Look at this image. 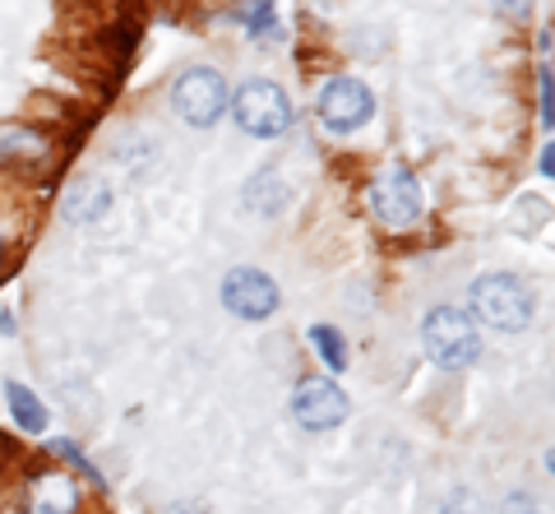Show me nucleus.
Segmentation results:
<instances>
[{"mask_svg":"<svg viewBox=\"0 0 555 514\" xmlns=\"http://www.w3.org/2000/svg\"><path fill=\"white\" fill-rule=\"evenodd\" d=\"M467 297H473V316L500 334H524L532 324V293L514 273H481Z\"/></svg>","mask_w":555,"mask_h":514,"instance_id":"2","label":"nucleus"},{"mask_svg":"<svg viewBox=\"0 0 555 514\" xmlns=\"http://www.w3.org/2000/svg\"><path fill=\"white\" fill-rule=\"evenodd\" d=\"M371 214L385 228H412L422 218V181L408 167H389L371 181Z\"/></svg>","mask_w":555,"mask_h":514,"instance_id":"6","label":"nucleus"},{"mask_svg":"<svg viewBox=\"0 0 555 514\" xmlns=\"http://www.w3.org/2000/svg\"><path fill=\"white\" fill-rule=\"evenodd\" d=\"M422 348L440 371H467L481 357L477 320L459 311V306H436L422 320Z\"/></svg>","mask_w":555,"mask_h":514,"instance_id":"1","label":"nucleus"},{"mask_svg":"<svg viewBox=\"0 0 555 514\" xmlns=\"http://www.w3.org/2000/svg\"><path fill=\"white\" fill-rule=\"evenodd\" d=\"M283 200H287V191H283V177H278V171H259V177L246 185V209L259 218H273L283 209Z\"/></svg>","mask_w":555,"mask_h":514,"instance_id":"13","label":"nucleus"},{"mask_svg":"<svg viewBox=\"0 0 555 514\" xmlns=\"http://www.w3.org/2000/svg\"><path fill=\"white\" fill-rule=\"evenodd\" d=\"M375 116V93L352 75H338L324 83L320 93V121L334 134H357Z\"/></svg>","mask_w":555,"mask_h":514,"instance_id":"5","label":"nucleus"},{"mask_svg":"<svg viewBox=\"0 0 555 514\" xmlns=\"http://www.w3.org/2000/svg\"><path fill=\"white\" fill-rule=\"evenodd\" d=\"M75 510H79V487L65 473H42L33 483L28 514H75Z\"/></svg>","mask_w":555,"mask_h":514,"instance_id":"10","label":"nucleus"},{"mask_svg":"<svg viewBox=\"0 0 555 514\" xmlns=\"http://www.w3.org/2000/svg\"><path fill=\"white\" fill-rule=\"evenodd\" d=\"M232 116L255 140H278V134H287V126H292V98L278 89L273 79H250L236 89Z\"/></svg>","mask_w":555,"mask_h":514,"instance_id":"3","label":"nucleus"},{"mask_svg":"<svg viewBox=\"0 0 555 514\" xmlns=\"http://www.w3.org/2000/svg\"><path fill=\"white\" fill-rule=\"evenodd\" d=\"M310 348L324 357L328 371H343L347 367V343H343V334L334 330V324H310Z\"/></svg>","mask_w":555,"mask_h":514,"instance_id":"14","label":"nucleus"},{"mask_svg":"<svg viewBox=\"0 0 555 514\" xmlns=\"http://www.w3.org/2000/svg\"><path fill=\"white\" fill-rule=\"evenodd\" d=\"M0 260H5V236H0Z\"/></svg>","mask_w":555,"mask_h":514,"instance_id":"20","label":"nucleus"},{"mask_svg":"<svg viewBox=\"0 0 555 514\" xmlns=\"http://www.w3.org/2000/svg\"><path fill=\"white\" fill-rule=\"evenodd\" d=\"M440 514H486V510H481V501L473 491H449V501H444Z\"/></svg>","mask_w":555,"mask_h":514,"instance_id":"16","label":"nucleus"},{"mask_svg":"<svg viewBox=\"0 0 555 514\" xmlns=\"http://www.w3.org/2000/svg\"><path fill=\"white\" fill-rule=\"evenodd\" d=\"M278 301H283L278 283L255 265H241V269H232L228 279H222V306H228L232 316H241V320H269L278 311Z\"/></svg>","mask_w":555,"mask_h":514,"instance_id":"7","label":"nucleus"},{"mask_svg":"<svg viewBox=\"0 0 555 514\" xmlns=\"http://www.w3.org/2000/svg\"><path fill=\"white\" fill-rule=\"evenodd\" d=\"M241 24H246L259 42L283 38V28H278V20H273V0H246V5H241Z\"/></svg>","mask_w":555,"mask_h":514,"instance_id":"15","label":"nucleus"},{"mask_svg":"<svg viewBox=\"0 0 555 514\" xmlns=\"http://www.w3.org/2000/svg\"><path fill=\"white\" fill-rule=\"evenodd\" d=\"M347 394L324 381V375H310V381H301L297 389H292V417H297L306 432H328V426H338L347 417Z\"/></svg>","mask_w":555,"mask_h":514,"instance_id":"8","label":"nucleus"},{"mask_svg":"<svg viewBox=\"0 0 555 514\" xmlns=\"http://www.w3.org/2000/svg\"><path fill=\"white\" fill-rule=\"evenodd\" d=\"M107 209H112V185L107 181H79V185H69L65 200H61V214H65V222H75V228L102 222Z\"/></svg>","mask_w":555,"mask_h":514,"instance_id":"9","label":"nucleus"},{"mask_svg":"<svg viewBox=\"0 0 555 514\" xmlns=\"http://www.w3.org/2000/svg\"><path fill=\"white\" fill-rule=\"evenodd\" d=\"M537 89H542V112H537V116H542V126H551V70H546V65L537 70Z\"/></svg>","mask_w":555,"mask_h":514,"instance_id":"18","label":"nucleus"},{"mask_svg":"<svg viewBox=\"0 0 555 514\" xmlns=\"http://www.w3.org/2000/svg\"><path fill=\"white\" fill-rule=\"evenodd\" d=\"M171 107H177V116L185 126H218V116L228 112V83H222V75L214 70V65H195V70H185L177 79V89H171Z\"/></svg>","mask_w":555,"mask_h":514,"instance_id":"4","label":"nucleus"},{"mask_svg":"<svg viewBox=\"0 0 555 514\" xmlns=\"http://www.w3.org/2000/svg\"><path fill=\"white\" fill-rule=\"evenodd\" d=\"M51 450H56V454H65V459H69V464H79V468H83V473H89V477H93V483H98V468H93V464H89V459H83V454L75 450V440H65V436H61V440H51Z\"/></svg>","mask_w":555,"mask_h":514,"instance_id":"17","label":"nucleus"},{"mask_svg":"<svg viewBox=\"0 0 555 514\" xmlns=\"http://www.w3.org/2000/svg\"><path fill=\"white\" fill-rule=\"evenodd\" d=\"M537 167H542V177H551V171H555V158H551V144H542V158H537Z\"/></svg>","mask_w":555,"mask_h":514,"instance_id":"19","label":"nucleus"},{"mask_svg":"<svg viewBox=\"0 0 555 514\" xmlns=\"http://www.w3.org/2000/svg\"><path fill=\"white\" fill-rule=\"evenodd\" d=\"M5 403H10V417H14V426H20L24 436H42L47 432V408H42V399L28 385L10 381L5 385Z\"/></svg>","mask_w":555,"mask_h":514,"instance_id":"11","label":"nucleus"},{"mask_svg":"<svg viewBox=\"0 0 555 514\" xmlns=\"http://www.w3.org/2000/svg\"><path fill=\"white\" fill-rule=\"evenodd\" d=\"M47 153H51L47 134H38L33 126H5V130H0V158L38 163V158H47Z\"/></svg>","mask_w":555,"mask_h":514,"instance_id":"12","label":"nucleus"}]
</instances>
